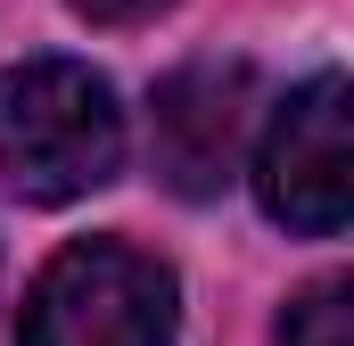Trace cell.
Masks as SVG:
<instances>
[{"label": "cell", "instance_id": "obj_1", "mask_svg": "<svg viewBox=\"0 0 354 346\" xmlns=\"http://www.w3.org/2000/svg\"><path fill=\"white\" fill-rule=\"evenodd\" d=\"M124 165V107L83 58H33L0 75V181L17 198L66 206Z\"/></svg>", "mask_w": 354, "mask_h": 346}, {"label": "cell", "instance_id": "obj_5", "mask_svg": "<svg viewBox=\"0 0 354 346\" xmlns=\"http://www.w3.org/2000/svg\"><path fill=\"white\" fill-rule=\"evenodd\" d=\"M280 346H354V289L346 280H313L280 313Z\"/></svg>", "mask_w": 354, "mask_h": 346}, {"label": "cell", "instance_id": "obj_4", "mask_svg": "<svg viewBox=\"0 0 354 346\" xmlns=\"http://www.w3.org/2000/svg\"><path fill=\"white\" fill-rule=\"evenodd\" d=\"M248 116H256V75L239 58H198L157 83V173L174 198H223L248 157Z\"/></svg>", "mask_w": 354, "mask_h": 346}, {"label": "cell", "instance_id": "obj_6", "mask_svg": "<svg viewBox=\"0 0 354 346\" xmlns=\"http://www.w3.org/2000/svg\"><path fill=\"white\" fill-rule=\"evenodd\" d=\"M91 25H140V17H157V8H174V0H75Z\"/></svg>", "mask_w": 354, "mask_h": 346}, {"label": "cell", "instance_id": "obj_3", "mask_svg": "<svg viewBox=\"0 0 354 346\" xmlns=\"http://www.w3.org/2000/svg\"><path fill=\"white\" fill-rule=\"evenodd\" d=\"M346 75H313L272 107L256 140V198L272 223L305 239H338L354 206V140H346Z\"/></svg>", "mask_w": 354, "mask_h": 346}, {"label": "cell", "instance_id": "obj_2", "mask_svg": "<svg viewBox=\"0 0 354 346\" xmlns=\"http://www.w3.org/2000/svg\"><path fill=\"white\" fill-rule=\"evenodd\" d=\"M181 280L132 239H75L33 272L17 346H174Z\"/></svg>", "mask_w": 354, "mask_h": 346}]
</instances>
